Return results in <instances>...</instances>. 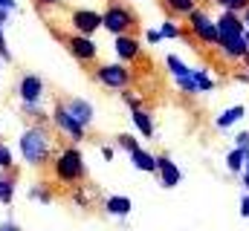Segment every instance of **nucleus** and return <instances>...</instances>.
Here are the masks:
<instances>
[{"label": "nucleus", "instance_id": "1a4fd4ad", "mask_svg": "<svg viewBox=\"0 0 249 231\" xmlns=\"http://www.w3.org/2000/svg\"><path fill=\"white\" fill-rule=\"evenodd\" d=\"M70 26L78 35H96L102 29V12H96V9H75L70 15Z\"/></svg>", "mask_w": 249, "mask_h": 231}, {"label": "nucleus", "instance_id": "72a5a7b5", "mask_svg": "<svg viewBox=\"0 0 249 231\" xmlns=\"http://www.w3.org/2000/svg\"><path fill=\"white\" fill-rule=\"evenodd\" d=\"M235 148H244V150L249 148V130H241V133L235 136Z\"/></svg>", "mask_w": 249, "mask_h": 231}, {"label": "nucleus", "instance_id": "a878e982", "mask_svg": "<svg viewBox=\"0 0 249 231\" xmlns=\"http://www.w3.org/2000/svg\"><path fill=\"white\" fill-rule=\"evenodd\" d=\"M0 171H15V153L6 142H0Z\"/></svg>", "mask_w": 249, "mask_h": 231}, {"label": "nucleus", "instance_id": "2eb2a0df", "mask_svg": "<svg viewBox=\"0 0 249 231\" xmlns=\"http://www.w3.org/2000/svg\"><path fill=\"white\" fill-rule=\"evenodd\" d=\"M217 47V52L226 58V61H241V58L249 52L247 47V38H232V41H217L214 44Z\"/></svg>", "mask_w": 249, "mask_h": 231}, {"label": "nucleus", "instance_id": "a18cd8bd", "mask_svg": "<svg viewBox=\"0 0 249 231\" xmlns=\"http://www.w3.org/2000/svg\"><path fill=\"white\" fill-rule=\"evenodd\" d=\"M244 38H247V47H249V29H244Z\"/></svg>", "mask_w": 249, "mask_h": 231}, {"label": "nucleus", "instance_id": "a211bd4d", "mask_svg": "<svg viewBox=\"0 0 249 231\" xmlns=\"http://www.w3.org/2000/svg\"><path fill=\"white\" fill-rule=\"evenodd\" d=\"M127 156H130V165H133L136 171L157 173V153H151V150H145V148H136V150L127 153Z\"/></svg>", "mask_w": 249, "mask_h": 231}, {"label": "nucleus", "instance_id": "f3484780", "mask_svg": "<svg viewBox=\"0 0 249 231\" xmlns=\"http://www.w3.org/2000/svg\"><path fill=\"white\" fill-rule=\"evenodd\" d=\"M130 121H133V127L139 130V136H145V139H154V133H157V127H154V116L148 113L145 107H136V110H130Z\"/></svg>", "mask_w": 249, "mask_h": 231}, {"label": "nucleus", "instance_id": "7c9ffc66", "mask_svg": "<svg viewBox=\"0 0 249 231\" xmlns=\"http://www.w3.org/2000/svg\"><path fill=\"white\" fill-rule=\"evenodd\" d=\"M119 99H122L124 104L130 107V110H136V107H142V99L130 90V87H124V90H119Z\"/></svg>", "mask_w": 249, "mask_h": 231}, {"label": "nucleus", "instance_id": "412c9836", "mask_svg": "<svg viewBox=\"0 0 249 231\" xmlns=\"http://www.w3.org/2000/svg\"><path fill=\"white\" fill-rule=\"evenodd\" d=\"M165 66H168V72H171V78H174V81L191 75V66H188L180 55H174V52H171V55H165Z\"/></svg>", "mask_w": 249, "mask_h": 231}, {"label": "nucleus", "instance_id": "58836bf2", "mask_svg": "<svg viewBox=\"0 0 249 231\" xmlns=\"http://www.w3.org/2000/svg\"><path fill=\"white\" fill-rule=\"evenodd\" d=\"M235 81H241V84H249V69H247V72H235Z\"/></svg>", "mask_w": 249, "mask_h": 231}, {"label": "nucleus", "instance_id": "c756f323", "mask_svg": "<svg viewBox=\"0 0 249 231\" xmlns=\"http://www.w3.org/2000/svg\"><path fill=\"white\" fill-rule=\"evenodd\" d=\"M212 3H217L223 12H238V15L249 6V0H212Z\"/></svg>", "mask_w": 249, "mask_h": 231}, {"label": "nucleus", "instance_id": "c03bdc74", "mask_svg": "<svg viewBox=\"0 0 249 231\" xmlns=\"http://www.w3.org/2000/svg\"><path fill=\"white\" fill-rule=\"evenodd\" d=\"M241 61H244V66H247V69H249V52H247V55H244V58H241Z\"/></svg>", "mask_w": 249, "mask_h": 231}, {"label": "nucleus", "instance_id": "37998d69", "mask_svg": "<svg viewBox=\"0 0 249 231\" xmlns=\"http://www.w3.org/2000/svg\"><path fill=\"white\" fill-rule=\"evenodd\" d=\"M241 182H244V191H249V173H241Z\"/></svg>", "mask_w": 249, "mask_h": 231}, {"label": "nucleus", "instance_id": "20e7f679", "mask_svg": "<svg viewBox=\"0 0 249 231\" xmlns=\"http://www.w3.org/2000/svg\"><path fill=\"white\" fill-rule=\"evenodd\" d=\"M186 20H188V32H191L194 41H200L206 47H214L217 44V23H214V17L203 6H197Z\"/></svg>", "mask_w": 249, "mask_h": 231}, {"label": "nucleus", "instance_id": "79ce46f5", "mask_svg": "<svg viewBox=\"0 0 249 231\" xmlns=\"http://www.w3.org/2000/svg\"><path fill=\"white\" fill-rule=\"evenodd\" d=\"M241 17H244V26H247V29H249V6H247V9H244V12H241Z\"/></svg>", "mask_w": 249, "mask_h": 231}, {"label": "nucleus", "instance_id": "b1692460", "mask_svg": "<svg viewBox=\"0 0 249 231\" xmlns=\"http://www.w3.org/2000/svg\"><path fill=\"white\" fill-rule=\"evenodd\" d=\"M223 162H226V171L229 173H244V150L241 148H232Z\"/></svg>", "mask_w": 249, "mask_h": 231}, {"label": "nucleus", "instance_id": "f8f14e48", "mask_svg": "<svg viewBox=\"0 0 249 231\" xmlns=\"http://www.w3.org/2000/svg\"><path fill=\"white\" fill-rule=\"evenodd\" d=\"M157 176H160V185L162 188H177L180 182H183V171H180V165L168 156V153H157Z\"/></svg>", "mask_w": 249, "mask_h": 231}, {"label": "nucleus", "instance_id": "0eeeda50", "mask_svg": "<svg viewBox=\"0 0 249 231\" xmlns=\"http://www.w3.org/2000/svg\"><path fill=\"white\" fill-rule=\"evenodd\" d=\"M15 93H18V101H20V104H41V101H44V96H47V84H44V78H41V75L26 72V75H20V78H18Z\"/></svg>", "mask_w": 249, "mask_h": 231}, {"label": "nucleus", "instance_id": "f704fd0d", "mask_svg": "<svg viewBox=\"0 0 249 231\" xmlns=\"http://www.w3.org/2000/svg\"><path fill=\"white\" fill-rule=\"evenodd\" d=\"M102 159H105V162H113V159H116V148L102 145Z\"/></svg>", "mask_w": 249, "mask_h": 231}, {"label": "nucleus", "instance_id": "6ab92c4d", "mask_svg": "<svg viewBox=\"0 0 249 231\" xmlns=\"http://www.w3.org/2000/svg\"><path fill=\"white\" fill-rule=\"evenodd\" d=\"M15 188H18V179L12 176V171H0V205L15 202Z\"/></svg>", "mask_w": 249, "mask_h": 231}, {"label": "nucleus", "instance_id": "5701e85b", "mask_svg": "<svg viewBox=\"0 0 249 231\" xmlns=\"http://www.w3.org/2000/svg\"><path fill=\"white\" fill-rule=\"evenodd\" d=\"M160 32H162V41H180V38H186V29L174 17H165L160 23Z\"/></svg>", "mask_w": 249, "mask_h": 231}, {"label": "nucleus", "instance_id": "c85d7f7f", "mask_svg": "<svg viewBox=\"0 0 249 231\" xmlns=\"http://www.w3.org/2000/svg\"><path fill=\"white\" fill-rule=\"evenodd\" d=\"M174 84H177V90H180L183 96H200V87L194 84V78H191V75H188V78H177Z\"/></svg>", "mask_w": 249, "mask_h": 231}, {"label": "nucleus", "instance_id": "e433bc0d", "mask_svg": "<svg viewBox=\"0 0 249 231\" xmlns=\"http://www.w3.org/2000/svg\"><path fill=\"white\" fill-rule=\"evenodd\" d=\"M0 231H20V226H18L15 220H3V223H0Z\"/></svg>", "mask_w": 249, "mask_h": 231}, {"label": "nucleus", "instance_id": "2f4dec72", "mask_svg": "<svg viewBox=\"0 0 249 231\" xmlns=\"http://www.w3.org/2000/svg\"><path fill=\"white\" fill-rule=\"evenodd\" d=\"M0 61H3V64H9V61H12L9 44H6V35H3V26H0Z\"/></svg>", "mask_w": 249, "mask_h": 231}, {"label": "nucleus", "instance_id": "6e6552de", "mask_svg": "<svg viewBox=\"0 0 249 231\" xmlns=\"http://www.w3.org/2000/svg\"><path fill=\"white\" fill-rule=\"evenodd\" d=\"M67 50H70V55L75 58L78 64H96V61H99V44L93 41V35H78V32H72V35L67 38Z\"/></svg>", "mask_w": 249, "mask_h": 231}, {"label": "nucleus", "instance_id": "dca6fc26", "mask_svg": "<svg viewBox=\"0 0 249 231\" xmlns=\"http://www.w3.org/2000/svg\"><path fill=\"white\" fill-rule=\"evenodd\" d=\"M244 116H247V107H244V104H232V107H226V110H220V113L214 116V127H217V130H229V127H235Z\"/></svg>", "mask_w": 249, "mask_h": 231}, {"label": "nucleus", "instance_id": "473e14b6", "mask_svg": "<svg viewBox=\"0 0 249 231\" xmlns=\"http://www.w3.org/2000/svg\"><path fill=\"white\" fill-rule=\"evenodd\" d=\"M145 41L154 47V44H160V41H162V32H160V29H148V32H145Z\"/></svg>", "mask_w": 249, "mask_h": 231}, {"label": "nucleus", "instance_id": "f257e3e1", "mask_svg": "<svg viewBox=\"0 0 249 231\" xmlns=\"http://www.w3.org/2000/svg\"><path fill=\"white\" fill-rule=\"evenodd\" d=\"M18 150L29 168L50 165L53 162V136H50L47 124H29L18 139Z\"/></svg>", "mask_w": 249, "mask_h": 231}, {"label": "nucleus", "instance_id": "7ed1b4c3", "mask_svg": "<svg viewBox=\"0 0 249 231\" xmlns=\"http://www.w3.org/2000/svg\"><path fill=\"white\" fill-rule=\"evenodd\" d=\"M93 78L107 90H124L133 84V69L130 64H122V61H107L93 69Z\"/></svg>", "mask_w": 249, "mask_h": 231}, {"label": "nucleus", "instance_id": "393cba45", "mask_svg": "<svg viewBox=\"0 0 249 231\" xmlns=\"http://www.w3.org/2000/svg\"><path fill=\"white\" fill-rule=\"evenodd\" d=\"M70 199H72L78 208H90V202H93V197L84 191V185H72V191H70Z\"/></svg>", "mask_w": 249, "mask_h": 231}, {"label": "nucleus", "instance_id": "49530a36", "mask_svg": "<svg viewBox=\"0 0 249 231\" xmlns=\"http://www.w3.org/2000/svg\"><path fill=\"white\" fill-rule=\"evenodd\" d=\"M0 72H3V61H0Z\"/></svg>", "mask_w": 249, "mask_h": 231}, {"label": "nucleus", "instance_id": "39448f33", "mask_svg": "<svg viewBox=\"0 0 249 231\" xmlns=\"http://www.w3.org/2000/svg\"><path fill=\"white\" fill-rule=\"evenodd\" d=\"M133 23H136V15H133L124 3H110V6L102 12V29L110 32L113 38H116V35H124V32H130Z\"/></svg>", "mask_w": 249, "mask_h": 231}, {"label": "nucleus", "instance_id": "aec40b11", "mask_svg": "<svg viewBox=\"0 0 249 231\" xmlns=\"http://www.w3.org/2000/svg\"><path fill=\"white\" fill-rule=\"evenodd\" d=\"M162 6L171 12V17H188L197 9V0H162Z\"/></svg>", "mask_w": 249, "mask_h": 231}, {"label": "nucleus", "instance_id": "ddd939ff", "mask_svg": "<svg viewBox=\"0 0 249 231\" xmlns=\"http://www.w3.org/2000/svg\"><path fill=\"white\" fill-rule=\"evenodd\" d=\"M64 107L75 116V121H81V124L90 130L93 118H96V107H93V101H87V99H78V96H75V99H67V101H64Z\"/></svg>", "mask_w": 249, "mask_h": 231}, {"label": "nucleus", "instance_id": "9d476101", "mask_svg": "<svg viewBox=\"0 0 249 231\" xmlns=\"http://www.w3.org/2000/svg\"><path fill=\"white\" fill-rule=\"evenodd\" d=\"M214 23H217V41H232V38H244V17L238 15V12H223L220 9V15L214 17Z\"/></svg>", "mask_w": 249, "mask_h": 231}, {"label": "nucleus", "instance_id": "cd10ccee", "mask_svg": "<svg viewBox=\"0 0 249 231\" xmlns=\"http://www.w3.org/2000/svg\"><path fill=\"white\" fill-rule=\"evenodd\" d=\"M29 199H38V202L50 205V202H53V191H47L44 185H32V188H29Z\"/></svg>", "mask_w": 249, "mask_h": 231}, {"label": "nucleus", "instance_id": "423d86ee", "mask_svg": "<svg viewBox=\"0 0 249 231\" xmlns=\"http://www.w3.org/2000/svg\"><path fill=\"white\" fill-rule=\"evenodd\" d=\"M50 121H53V127L64 133L72 145H78V142H84V136H87V127L81 124V121H75V116L70 113L67 107H64V101H58L55 107H53V113H50Z\"/></svg>", "mask_w": 249, "mask_h": 231}, {"label": "nucleus", "instance_id": "4be33fe9", "mask_svg": "<svg viewBox=\"0 0 249 231\" xmlns=\"http://www.w3.org/2000/svg\"><path fill=\"white\" fill-rule=\"evenodd\" d=\"M191 78H194V84L200 87V93H212V90L217 87V81L209 75L206 66H191Z\"/></svg>", "mask_w": 249, "mask_h": 231}, {"label": "nucleus", "instance_id": "a19ab883", "mask_svg": "<svg viewBox=\"0 0 249 231\" xmlns=\"http://www.w3.org/2000/svg\"><path fill=\"white\" fill-rule=\"evenodd\" d=\"M9 15H12V12H6V9H0V26H3L6 20H9Z\"/></svg>", "mask_w": 249, "mask_h": 231}, {"label": "nucleus", "instance_id": "ea45409f", "mask_svg": "<svg viewBox=\"0 0 249 231\" xmlns=\"http://www.w3.org/2000/svg\"><path fill=\"white\" fill-rule=\"evenodd\" d=\"M35 3H38V6H47V9H50V6H58L61 0H35Z\"/></svg>", "mask_w": 249, "mask_h": 231}, {"label": "nucleus", "instance_id": "4c0bfd02", "mask_svg": "<svg viewBox=\"0 0 249 231\" xmlns=\"http://www.w3.org/2000/svg\"><path fill=\"white\" fill-rule=\"evenodd\" d=\"M0 9H6V12H15V9H18V0H0Z\"/></svg>", "mask_w": 249, "mask_h": 231}, {"label": "nucleus", "instance_id": "4468645a", "mask_svg": "<svg viewBox=\"0 0 249 231\" xmlns=\"http://www.w3.org/2000/svg\"><path fill=\"white\" fill-rule=\"evenodd\" d=\"M102 208H105V214L124 220V217H130V211H133V199L124 197V194H110V197H105Z\"/></svg>", "mask_w": 249, "mask_h": 231}, {"label": "nucleus", "instance_id": "bb28decb", "mask_svg": "<svg viewBox=\"0 0 249 231\" xmlns=\"http://www.w3.org/2000/svg\"><path fill=\"white\" fill-rule=\"evenodd\" d=\"M116 148L124 150V153H133V150L139 148V139H133L130 133H119V136H116Z\"/></svg>", "mask_w": 249, "mask_h": 231}, {"label": "nucleus", "instance_id": "f03ea898", "mask_svg": "<svg viewBox=\"0 0 249 231\" xmlns=\"http://www.w3.org/2000/svg\"><path fill=\"white\" fill-rule=\"evenodd\" d=\"M53 179L58 185H81L87 176V165H84V153L78 150V145H67L58 153H53Z\"/></svg>", "mask_w": 249, "mask_h": 231}, {"label": "nucleus", "instance_id": "c9c22d12", "mask_svg": "<svg viewBox=\"0 0 249 231\" xmlns=\"http://www.w3.org/2000/svg\"><path fill=\"white\" fill-rule=\"evenodd\" d=\"M244 220H249V191H244V199H241V211H238Z\"/></svg>", "mask_w": 249, "mask_h": 231}, {"label": "nucleus", "instance_id": "9b49d317", "mask_svg": "<svg viewBox=\"0 0 249 231\" xmlns=\"http://www.w3.org/2000/svg\"><path fill=\"white\" fill-rule=\"evenodd\" d=\"M113 52H116V61H122V64H136L142 58V44H139V38L124 32V35L113 38Z\"/></svg>", "mask_w": 249, "mask_h": 231}]
</instances>
